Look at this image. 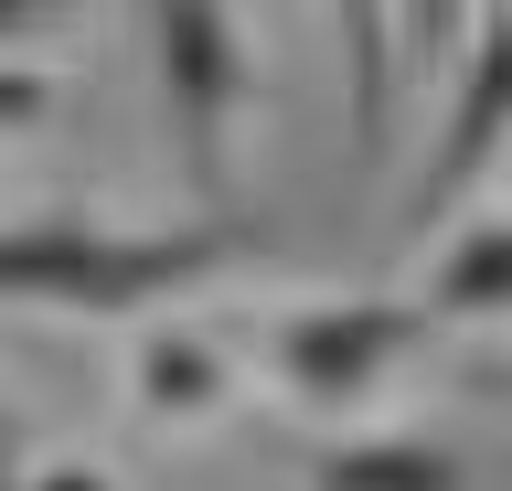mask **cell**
Here are the masks:
<instances>
[{
  "instance_id": "obj_1",
  "label": "cell",
  "mask_w": 512,
  "mask_h": 491,
  "mask_svg": "<svg viewBox=\"0 0 512 491\" xmlns=\"http://www.w3.org/2000/svg\"><path fill=\"white\" fill-rule=\"evenodd\" d=\"M256 235L224 225V214H192V225H86V214H43V225H0V299H32V310H86V321H128V310H160L182 299L192 278H214L224 257H246Z\"/></svg>"
},
{
  "instance_id": "obj_2",
  "label": "cell",
  "mask_w": 512,
  "mask_h": 491,
  "mask_svg": "<svg viewBox=\"0 0 512 491\" xmlns=\"http://www.w3.org/2000/svg\"><path fill=\"white\" fill-rule=\"evenodd\" d=\"M150 75H160V129H171V161L203 203L235 193V129L256 107V54L235 33V11H150Z\"/></svg>"
},
{
  "instance_id": "obj_3",
  "label": "cell",
  "mask_w": 512,
  "mask_h": 491,
  "mask_svg": "<svg viewBox=\"0 0 512 491\" xmlns=\"http://www.w3.org/2000/svg\"><path fill=\"white\" fill-rule=\"evenodd\" d=\"M427 331H438L427 299H384V289L310 299V310H278V321H267V374H278L299 406H320V417H352Z\"/></svg>"
},
{
  "instance_id": "obj_4",
  "label": "cell",
  "mask_w": 512,
  "mask_h": 491,
  "mask_svg": "<svg viewBox=\"0 0 512 491\" xmlns=\"http://www.w3.org/2000/svg\"><path fill=\"white\" fill-rule=\"evenodd\" d=\"M502 150H512V11H491V22L470 33L459 86H448L438 150H427V171H416V193L395 203V246H416L427 225H448V214L491 182V161H502Z\"/></svg>"
},
{
  "instance_id": "obj_5",
  "label": "cell",
  "mask_w": 512,
  "mask_h": 491,
  "mask_svg": "<svg viewBox=\"0 0 512 491\" xmlns=\"http://www.w3.org/2000/svg\"><path fill=\"white\" fill-rule=\"evenodd\" d=\"M310 491H470V459L427 438V427H363V438H320L310 459Z\"/></svg>"
},
{
  "instance_id": "obj_6",
  "label": "cell",
  "mask_w": 512,
  "mask_h": 491,
  "mask_svg": "<svg viewBox=\"0 0 512 491\" xmlns=\"http://www.w3.org/2000/svg\"><path fill=\"white\" fill-rule=\"evenodd\" d=\"M224 395H235V363H224L214 331H139V353H128V406H139V427H192L214 417Z\"/></svg>"
},
{
  "instance_id": "obj_7",
  "label": "cell",
  "mask_w": 512,
  "mask_h": 491,
  "mask_svg": "<svg viewBox=\"0 0 512 491\" xmlns=\"http://www.w3.org/2000/svg\"><path fill=\"white\" fill-rule=\"evenodd\" d=\"M427 310H438V321H502V310H512V214H502V225H470L438 257Z\"/></svg>"
},
{
  "instance_id": "obj_8",
  "label": "cell",
  "mask_w": 512,
  "mask_h": 491,
  "mask_svg": "<svg viewBox=\"0 0 512 491\" xmlns=\"http://www.w3.org/2000/svg\"><path fill=\"white\" fill-rule=\"evenodd\" d=\"M384 33H395V11H342V54H352V139H363V161L384 150Z\"/></svg>"
},
{
  "instance_id": "obj_9",
  "label": "cell",
  "mask_w": 512,
  "mask_h": 491,
  "mask_svg": "<svg viewBox=\"0 0 512 491\" xmlns=\"http://www.w3.org/2000/svg\"><path fill=\"white\" fill-rule=\"evenodd\" d=\"M54 22H64L54 0H0V65H11L22 43H43V33H54Z\"/></svg>"
},
{
  "instance_id": "obj_10",
  "label": "cell",
  "mask_w": 512,
  "mask_h": 491,
  "mask_svg": "<svg viewBox=\"0 0 512 491\" xmlns=\"http://www.w3.org/2000/svg\"><path fill=\"white\" fill-rule=\"evenodd\" d=\"M32 107H43V75H32V65H0V129H22Z\"/></svg>"
},
{
  "instance_id": "obj_11",
  "label": "cell",
  "mask_w": 512,
  "mask_h": 491,
  "mask_svg": "<svg viewBox=\"0 0 512 491\" xmlns=\"http://www.w3.org/2000/svg\"><path fill=\"white\" fill-rule=\"evenodd\" d=\"M0 491H32V449H22V417L0 406Z\"/></svg>"
},
{
  "instance_id": "obj_12",
  "label": "cell",
  "mask_w": 512,
  "mask_h": 491,
  "mask_svg": "<svg viewBox=\"0 0 512 491\" xmlns=\"http://www.w3.org/2000/svg\"><path fill=\"white\" fill-rule=\"evenodd\" d=\"M32 491H118L96 459H54V470H32Z\"/></svg>"
}]
</instances>
